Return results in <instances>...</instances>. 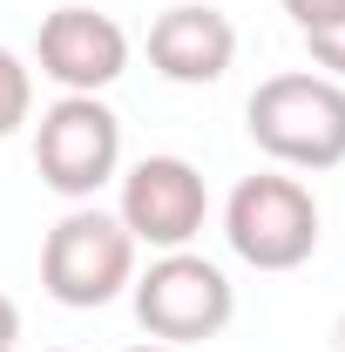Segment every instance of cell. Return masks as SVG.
I'll return each instance as SVG.
<instances>
[{
    "instance_id": "8",
    "label": "cell",
    "mask_w": 345,
    "mask_h": 352,
    "mask_svg": "<svg viewBox=\"0 0 345 352\" xmlns=\"http://www.w3.org/2000/svg\"><path fill=\"white\" fill-rule=\"evenodd\" d=\"M230 54H237V28H230V14L223 7H203V0H183V7H163L156 21H149V61H156V75H170V82H216L223 68H230Z\"/></svg>"
},
{
    "instance_id": "1",
    "label": "cell",
    "mask_w": 345,
    "mask_h": 352,
    "mask_svg": "<svg viewBox=\"0 0 345 352\" xmlns=\"http://www.w3.org/2000/svg\"><path fill=\"white\" fill-rule=\"evenodd\" d=\"M244 129L271 163H291V170H332L345 163V82L332 75H271L251 88V109H244Z\"/></svg>"
},
{
    "instance_id": "4",
    "label": "cell",
    "mask_w": 345,
    "mask_h": 352,
    "mask_svg": "<svg viewBox=\"0 0 345 352\" xmlns=\"http://www.w3.org/2000/svg\"><path fill=\"white\" fill-rule=\"evenodd\" d=\"M135 318H142V332L163 339V346L216 339V332L230 325V278H223L210 258L170 251V258H156L135 278Z\"/></svg>"
},
{
    "instance_id": "10",
    "label": "cell",
    "mask_w": 345,
    "mask_h": 352,
    "mask_svg": "<svg viewBox=\"0 0 345 352\" xmlns=\"http://www.w3.org/2000/svg\"><path fill=\"white\" fill-rule=\"evenodd\" d=\"M285 14L298 21V34H325L345 21V0H285Z\"/></svg>"
},
{
    "instance_id": "12",
    "label": "cell",
    "mask_w": 345,
    "mask_h": 352,
    "mask_svg": "<svg viewBox=\"0 0 345 352\" xmlns=\"http://www.w3.org/2000/svg\"><path fill=\"white\" fill-rule=\"evenodd\" d=\"M14 339H21V311H14V298H7V292H0V352L14 346Z\"/></svg>"
},
{
    "instance_id": "3",
    "label": "cell",
    "mask_w": 345,
    "mask_h": 352,
    "mask_svg": "<svg viewBox=\"0 0 345 352\" xmlns=\"http://www.w3.org/2000/svg\"><path fill=\"white\" fill-rule=\"evenodd\" d=\"M135 271V237L109 210H68L41 244V285L61 305H109Z\"/></svg>"
},
{
    "instance_id": "11",
    "label": "cell",
    "mask_w": 345,
    "mask_h": 352,
    "mask_svg": "<svg viewBox=\"0 0 345 352\" xmlns=\"http://www.w3.org/2000/svg\"><path fill=\"white\" fill-rule=\"evenodd\" d=\"M304 41H311V61H318L332 82H345V21L325 28V34H304Z\"/></svg>"
},
{
    "instance_id": "14",
    "label": "cell",
    "mask_w": 345,
    "mask_h": 352,
    "mask_svg": "<svg viewBox=\"0 0 345 352\" xmlns=\"http://www.w3.org/2000/svg\"><path fill=\"white\" fill-rule=\"evenodd\" d=\"M129 352H176V346H163V339H156V346H129Z\"/></svg>"
},
{
    "instance_id": "13",
    "label": "cell",
    "mask_w": 345,
    "mask_h": 352,
    "mask_svg": "<svg viewBox=\"0 0 345 352\" xmlns=\"http://www.w3.org/2000/svg\"><path fill=\"white\" fill-rule=\"evenodd\" d=\"M332 352H345V311H339V325H332Z\"/></svg>"
},
{
    "instance_id": "6",
    "label": "cell",
    "mask_w": 345,
    "mask_h": 352,
    "mask_svg": "<svg viewBox=\"0 0 345 352\" xmlns=\"http://www.w3.org/2000/svg\"><path fill=\"white\" fill-rule=\"evenodd\" d=\"M203 176L183 156H142L129 176H122V230L142 237V244H163V251H183L197 230H203Z\"/></svg>"
},
{
    "instance_id": "9",
    "label": "cell",
    "mask_w": 345,
    "mask_h": 352,
    "mask_svg": "<svg viewBox=\"0 0 345 352\" xmlns=\"http://www.w3.org/2000/svg\"><path fill=\"white\" fill-rule=\"evenodd\" d=\"M27 102H34V82H27V68H21V61L0 47V135L27 122Z\"/></svg>"
},
{
    "instance_id": "2",
    "label": "cell",
    "mask_w": 345,
    "mask_h": 352,
    "mask_svg": "<svg viewBox=\"0 0 345 352\" xmlns=\"http://www.w3.org/2000/svg\"><path fill=\"white\" fill-rule=\"evenodd\" d=\"M223 230H230V251L258 271H298L318 251V204L298 176H244L223 204Z\"/></svg>"
},
{
    "instance_id": "15",
    "label": "cell",
    "mask_w": 345,
    "mask_h": 352,
    "mask_svg": "<svg viewBox=\"0 0 345 352\" xmlns=\"http://www.w3.org/2000/svg\"><path fill=\"white\" fill-rule=\"evenodd\" d=\"M54 352H68V346H54Z\"/></svg>"
},
{
    "instance_id": "5",
    "label": "cell",
    "mask_w": 345,
    "mask_h": 352,
    "mask_svg": "<svg viewBox=\"0 0 345 352\" xmlns=\"http://www.w3.org/2000/svg\"><path fill=\"white\" fill-rule=\"evenodd\" d=\"M122 156V122L95 102V95H61L54 109H41L34 129V170L47 176V190L61 197H88L115 176Z\"/></svg>"
},
{
    "instance_id": "7",
    "label": "cell",
    "mask_w": 345,
    "mask_h": 352,
    "mask_svg": "<svg viewBox=\"0 0 345 352\" xmlns=\"http://www.w3.org/2000/svg\"><path fill=\"white\" fill-rule=\"evenodd\" d=\"M129 68V34L115 28V14L102 7H54L41 21V75L68 95H95Z\"/></svg>"
}]
</instances>
